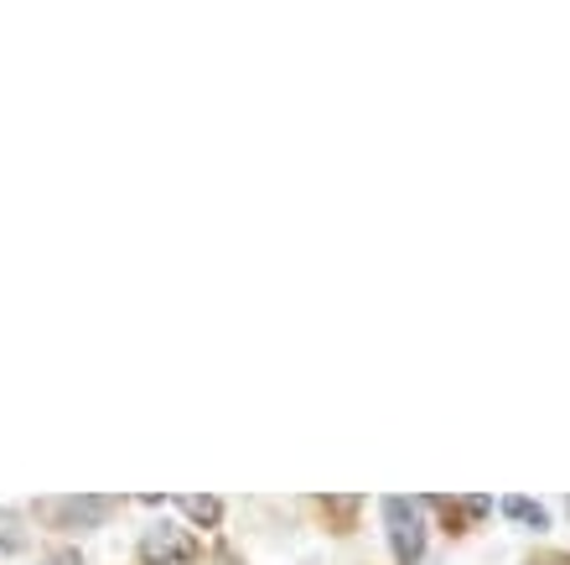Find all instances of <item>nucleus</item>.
<instances>
[{"label": "nucleus", "mask_w": 570, "mask_h": 565, "mask_svg": "<svg viewBox=\"0 0 570 565\" xmlns=\"http://www.w3.org/2000/svg\"><path fill=\"white\" fill-rule=\"evenodd\" d=\"M384 524H390V551L400 565L425 561V519L415 498H384Z\"/></svg>", "instance_id": "obj_1"}, {"label": "nucleus", "mask_w": 570, "mask_h": 565, "mask_svg": "<svg viewBox=\"0 0 570 565\" xmlns=\"http://www.w3.org/2000/svg\"><path fill=\"white\" fill-rule=\"evenodd\" d=\"M52 529H99V524L115 514V498H99V493H73V498H47L37 508Z\"/></svg>", "instance_id": "obj_2"}, {"label": "nucleus", "mask_w": 570, "mask_h": 565, "mask_svg": "<svg viewBox=\"0 0 570 565\" xmlns=\"http://www.w3.org/2000/svg\"><path fill=\"white\" fill-rule=\"evenodd\" d=\"M140 561L146 565H187V561H197V539L161 519L140 535Z\"/></svg>", "instance_id": "obj_3"}, {"label": "nucleus", "mask_w": 570, "mask_h": 565, "mask_svg": "<svg viewBox=\"0 0 570 565\" xmlns=\"http://www.w3.org/2000/svg\"><path fill=\"white\" fill-rule=\"evenodd\" d=\"M177 508L193 524H208V529L224 519V504H218V498H208V493H187V498H177Z\"/></svg>", "instance_id": "obj_4"}, {"label": "nucleus", "mask_w": 570, "mask_h": 565, "mask_svg": "<svg viewBox=\"0 0 570 565\" xmlns=\"http://www.w3.org/2000/svg\"><path fill=\"white\" fill-rule=\"evenodd\" d=\"M27 551V519L16 508H0V555H21Z\"/></svg>", "instance_id": "obj_5"}, {"label": "nucleus", "mask_w": 570, "mask_h": 565, "mask_svg": "<svg viewBox=\"0 0 570 565\" xmlns=\"http://www.w3.org/2000/svg\"><path fill=\"white\" fill-rule=\"evenodd\" d=\"M503 514H509V519H519L524 529H550V514H544L534 498H503Z\"/></svg>", "instance_id": "obj_6"}, {"label": "nucleus", "mask_w": 570, "mask_h": 565, "mask_svg": "<svg viewBox=\"0 0 570 565\" xmlns=\"http://www.w3.org/2000/svg\"><path fill=\"white\" fill-rule=\"evenodd\" d=\"M462 514H466V519H488V514H493V504H488V498H462Z\"/></svg>", "instance_id": "obj_7"}, {"label": "nucleus", "mask_w": 570, "mask_h": 565, "mask_svg": "<svg viewBox=\"0 0 570 565\" xmlns=\"http://www.w3.org/2000/svg\"><path fill=\"white\" fill-rule=\"evenodd\" d=\"M322 508H332V514H353V508H358V498H322Z\"/></svg>", "instance_id": "obj_8"}, {"label": "nucleus", "mask_w": 570, "mask_h": 565, "mask_svg": "<svg viewBox=\"0 0 570 565\" xmlns=\"http://www.w3.org/2000/svg\"><path fill=\"white\" fill-rule=\"evenodd\" d=\"M42 565H83V561H78V551H52Z\"/></svg>", "instance_id": "obj_9"}, {"label": "nucleus", "mask_w": 570, "mask_h": 565, "mask_svg": "<svg viewBox=\"0 0 570 565\" xmlns=\"http://www.w3.org/2000/svg\"><path fill=\"white\" fill-rule=\"evenodd\" d=\"M540 565H570V555H550V561H540Z\"/></svg>", "instance_id": "obj_10"}, {"label": "nucleus", "mask_w": 570, "mask_h": 565, "mask_svg": "<svg viewBox=\"0 0 570 565\" xmlns=\"http://www.w3.org/2000/svg\"><path fill=\"white\" fill-rule=\"evenodd\" d=\"M566 508H570V504H566Z\"/></svg>", "instance_id": "obj_11"}]
</instances>
